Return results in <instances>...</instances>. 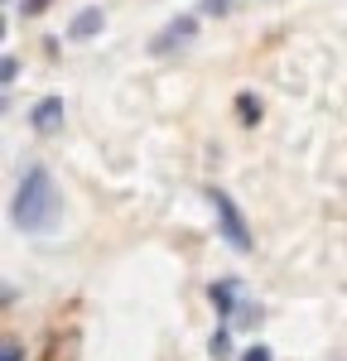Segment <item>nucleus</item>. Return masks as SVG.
Here are the masks:
<instances>
[{
  "mask_svg": "<svg viewBox=\"0 0 347 361\" xmlns=\"http://www.w3.org/2000/svg\"><path fill=\"white\" fill-rule=\"evenodd\" d=\"M58 188H54V173L44 164H29L20 173V188H15V202H10V217L20 231H49L58 222Z\"/></svg>",
  "mask_w": 347,
  "mask_h": 361,
  "instance_id": "f257e3e1",
  "label": "nucleus"
},
{
  "mask_svg": "<svg viewBox=\"0 0 347 361\" xmlns=\"http://www.w3.org/2000/svg\"><path fill=\"white\" fill-rule=\"evenodd\" d=\"M207 202H212V212H217V226H222V236H227V246L236 250H251L256 246V236H251V226H246V212L236 207V197L227 193V188H207Z\"/></svg>",
  "mask_w": 347,
  "mask_h": 361,
  "instance_id": "f03ea898",
  "label": "nucleus"
},
{
  "mask_svg": "<svg viewBox=\"0 0 347 361\" xmlns=\"http://www.w3.org/2000/svg\"><path fill=\"white\" fill-rule=\"evenodd\" d=\"M193 34H198V20H193V15H178V20H169V29H164L150 49H154V54H174V49H183Z\"/></svg>",
  "mask_w": 347,
  "mask_h": 361,
  "instance_id": "7ed1b4c3",
  "label": "nucleus"
},
{
  "mask_svg": "<svg viewBox=\"0 0 347 361\" xmlns=\"http://www.w3.org/2000/svg\"><path fill=\"white\" fill-rule=\"evenodd\" d=\"M29 126H34L39 135H58V130H63V102H58V97H44V102L29 111Z\"/></svg>",
  "mask_w": 347,
  "mask_h": 361,
  "instance_id": "20e7f679",
  "label": "nucleus"
},
{
  "mask_svg": "<svg viewBox=\"0 0 347 361\" xmlns=\"http://www.w3.org/2000/svg\"><path fill=\"white\" fill-rule=\"evenodd\" d=\"M102 25H106L102 5H87V10H78V15H73V25H68V39H97V34H102Z\"/></svg>",
  "mask_w": 347,
  "mask_h": 361,
  "instance_id": "39448f33",
  "label": "nucleus"
},
{
  "mask_svg": "<svg viewBox=\"0 0 347 361\" xmlns=\"http://www.w3.org/2000/svg\"><path fill=\"white\" fill-rule=\"evenodd\" d=\"M207 294H212L217 313H231V308H236V279H217V284H212Z\"/></svg>",
  "mask_w": 347,
  "mask_h": 361,
  "instance_id": "423d86ee",
  "label": "nucleus"
},
{
  "mask_svg": "<svg viewBox=\"0 0 347 361\" xmlns=\"http://www.w3.org/2000/svg\"><path fill=\"white\" fill-rule=\"evenodd\" d=\"M241 5H256V0H202V15H236Z\"/></svg>",
  "mask_w": 347,
  "mask_h": 361,
  "instance_id": "0eeeda50",
  "label": "nucleus"
},
{
  "mask_svg": "<svg viewBox=\"0 0 347 361\" xmlns=\"http://www.w3.org/2000/svg\"><path fill=\"white\" fill-rule=\"evenodd\" d=\"M236 116H241L246 126H251V121H260V102L251 97V92H241V97H236Z\"/></svg>",
  "mask_w": 347,
  "mask_h": 361,
  "instance_id": "6e6552de",
  "label": "nucleus"
},
{
  "mask_svg": "<svg viewBox=\"0 0 347 361\" xmlns=\"http://www.w3.org/2000/svg\"><path fill=\"white\" fill-rule=\"evenodd\" d=\"M207 352H212V357H231V333H227V328H217V333H212Z\"/></svg>",
  "mask_w": 347,
  "mask_h": 361,
  "instance_id": "1a4fd4ad",
  "label": "nucleus"
},
{
  "mask_svg": "<svg viewBox=\"0 0 347 361\" xmlns=\"http://www.w3.org/2000/svg\"><path fill=\"white\" fill-rule=\"evenodd\" d=\"M0 78H5V87H15V78H20V58H15V54L0 58Z\"/></svg>",
  "mask_w": 347,
  "mask_h": 361,
  "instance_id": "9d476101",
  "label": "nucleus"
},
{
  "mask_svg": "<svg viewBox=\"0 0 347 361\" xmlns=\"http://www.w3.org/2000/svg\"><path fill=\"white\" fill-rule=\"evenodd\" d=\"M241 361H275V352H270L265 342H256V347H246V352H241Z\"/></svg>",
  "mask_w": 347,
  "mask_h": 361,
  "instance_id": "9b49d317",
  "label": "nucleus"
},
{
  "mask_svg": "<svg viewBox=\"0 0 347 361\" xmlns=\"http://www.w3.org/2000/svg\"><path fill=\"white\" fill-rule=\"evenodd\" d=\"M0 361H25V347H20V342H5V357Z\"/></svg>",
  "mask_w": 347,
  "mask_h": 361,
  "instance_id": "f8f14e48",
  "label": "nucleus"
},
{
  "mask_svg": "<svg viewBox=\"0 0 347 361\" xmlns=\"http://www.w3.org/2000/svg\"><path fill=\"white\" fill-rule=\"evenodd\" d=\"M44 5H49V0H25V5H20V10H25V15H39V10H44Z\"/></svg>",
  "mask_w": 347,
  "mask_h": 361,
  "instance_id": "ddd939ff",
  "label": "nucleus"
}]
</instances>
